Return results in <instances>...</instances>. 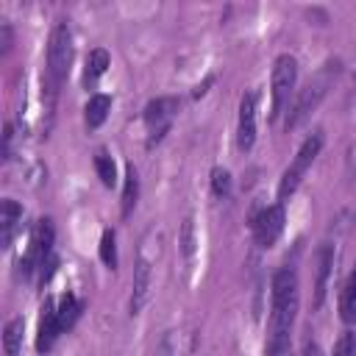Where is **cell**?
Listing matches in <instances>:
<instances>
[{
  "label": "cell",
  "instance_id": "1",
  "mask_svg": "<svg viewBox=\"0 0 356 356\" xmlns=\"http://www.w3.org/2000/svg\"><path fill=\"white\" fill-rule=\"evenodd\" d=\"M300 306V284L292 267H281L270 284V334H292Z\"/></svg>",
  "mask_w": 356,
  "mask_h": 356
},
{
  "label": "cell",
  "instance_id": "2",
  "mask_svg": "<svg viewBox=\"0 0 356 356\" xmlns=\"http://www.w3.org/2000/svg\"><path fill=\"white\" fill-rule=\"evenodd\" d=\"M70 64H72V33L67 22H56L47 39V86L53 95L67 81Z\"/></svg>",
  "mask_w": 356,
  "mask_h": 356
},
{
  "label": "cell",
  "instance_id": "3",
  "mask_svg": "<svg viewBox=\"0 0 356 356\" xmlns=\"http://www.w3.org/2000/svg\"><path fill=\"white\" fill-rule=\"evenodd\" d=\"M334 75H337V64H325V67L298 92V97H295V103H292V108H289V117H286V131L298 128V125L320 106V100L325 97V92H328Z\"/></svg>",
  "mask_w": 356,
  "mask_h": 356
},
{
  "label": "cell",
  "instance_id": "4",
  "mask_svg": "<svg viewBox=\"0 0 356 356\" xmlns=\"http://www.w3.org/2000/svg\"><path fill=\"white\" fill-rule=\"evenodd\" d=\"M320 147H323V134H320V131H314V134H309V136L303 139V145L298 147L295 159L289 161V167L284 170L281 181H278V203H284V200L300 186V181H303V175L309 172L312 161L317 159Z\"/></svg>",
  "mask_w": 356,
  "mask_h": 356
},
{
  "label": "cell",
  "instance_id": "5",
  "mask_svg": "<svg viewBox=\"0 0 356 356\" xmlns=\"http://www.w3.org/2000/svg\"><path fill=\"white\" fill-rule=\"evenodd\" d=\"M295 83H298V58L289 56V53H281L273 64V86H270L273 89V111H270L273 120L289 103V97L295 92Z\"/></svg>",
  "mask_w": 356,
  "mask_h": 356
},
{
  "label": "cell",
  "instance_id": "6",
  "mask_svg": "<svg viewBox=\"0 0 356 356\" xmlns=\"http://www.w3.org/2000/svg\"><path fill=\"white\" fill-rule=\"evenodd\" d=\"M178 97H156L145 106V128H147V145L161 142V136L170 131L175 114H178Z\"/></svg>",
  "mask_w": 356,
  "mask_h": 356
},
{
  "label": "cell",
  "instance_id": "7",
  "mask_svg": "<svg viewBox=\"0 0 356 356\" xmlns=\"http://www.w3.org/2000/svg\"><path fill=\"white\" fill-rule=\"evenodd\" d=\"M50 248H53V225H50V220H39L33 225V231H31V245H28L22 261H19V270H22L25 278L33 270H42V264L53 256Z\"/></svg>",
  "mask_w": 356,
  "mask_h": 356
},
{
  "label": "cell",
  "instance_id": "8",
  "mask_svg": "<svg viewBox=\"0 0 356 356\" xmlns=\"http://www.w3.org/2000/svg\"><path fill=\"white\" fill-rule=\"evenodd\" d=\"M284 231V203L267 206L253 217V236L261 248H273Z\"/></svg>",
  "mask_w": 356,
  "mask_h": 356
},
{
  "label": "cell",
  "instance_id": "9",
  "mask_svg": "<svg viewBox=\"0 0 356 356\" xmlns=\"http://www.w3.org/2000/svg\"><path fill=\"white\" fill-rule=\"evenodd\" d=\"M256 142V92L242 95L239 120H236V145L239 150H250Z\"/></svg>",
  "mask_w": 356,
  "mask_h": 356
},
{
  "label": "cell",
  "instance_id": "10",
  "mask_svg": "<svg viewBox=\"0 0 356 356\" xmlns=\"http://www.w3.org/2000/svg\"><path fill=\"white\" fill-rule=\"evenodd\" d=\"M58 334H64L61 328V320H58V312H56V300H44L42 306V317H39V331H36V350L44 353L53 348V342L58 339Z\"/></svg>",
  "mask_w": 356,
  "mask_h": 356
},
{
  "label": "cell",
  "instance_id": "11",
  "mask_svg": "<svg viewBox=\"0 0 356 356\" xmlns=\"http://www.w3.org/2000/svg\"><path fill=\"white\" fill-rule=\"evenodd\" d=\"M150 286H153V270H150V261L139 259L136 267H134V281H131V303H128L131 314H139V312H142V306H145L147 298H150Z\"/></svg>",
  "mask_w": 356,
  "mask_h": 356
},
{
  "label": "cell",
  "instance_id": "12",
  "mask_svg": "<svg viewBox=\"0 0 356 356\" xmlns=\"http://www.w3.org/2000/svg\"><path fill=\"white\" fill-rule=\"evenodd\" d=\"M331 267H334V245H320L317 250V278H314V309L323 306L325 300V292H328V275H331Z\"/></svg>",
  "mask_w": 356,
  "mask_h": 356
},
{
  "label": "cell",
  "instance_id": "13",
  "mask_svg": "<svg viewBox=\"0 0 356 356\" xmlns=\"http://www.w3.org/2000/svg\"><path fill=\"white\" fill-rule=\"evenodd\" d=\"M19 220H22V206H19L17 200L6 197V200L0 203V228H3V236H0V239H3V248L11 245V236H14Z\"/></svg>",
  "mask_w": 356,
  "mask_h": 356
},
{
  "label": "cell",
  "instance_id": "14",
  "mask_svg": "<svg viewBox=\"0 0 356 356\" xmlns=\"http://www.w3.org/2000/svg\"><path fill=\"white\" fill-rule=\"evenodd\" d=\"M108 111H111V97L108 95H92L83 106V120H86L89 128H97V125L106 122Z\"/></svg>",
  "mask_w": 356,
  "mask_h": 356
},
{
  "label": "cell",
  "instance_id": "15",
  "mask_svg": "<svg viewBox=\"0 0 356 356\" xmlns=\"http://www.w3.org/2000/svg\"><path fill=\"white\" fill-rule=\"evenodd\" d=\"M22 334H25V320L22 317H11L3 328V348L8 356H19L22 350Z\"/></svg>",
  "mask_w": 356,
  "mask_h": 356
},
{
  "label": "cell",
  "instance_id": "16",
  "mask_svg": "<svg viewBox=\"0 0 356 356\" xmlns=\"http://www.w3.org/2000/svg\"><path fill=\"white\" fill-rule=\"evenodd\" d=\"M56 312H58V320H61V328L67 331V328H72V323L81 317V312H83V300H78L72 292H67L58 303H56Z\"/></svg>",
  "mask_w": 356,
  "mask_h": 356
},
{
  "label": "cell",
  "instance_id": "17",
  "mask_svg": "<svg viewBox=\"0 0 356 356\" xmlns=\"http://www.w3.org/2000/svg\"><path fill=\"white\" fill-rule=\"evenodd\" d=\"M111 64V58H108V50H103V47H95L92 53H89V58H86V70H83V83H95L103 72H106V67Z\"/></svg>",
  "mask_w": 356,
  "mask_h": 356
},
{
  "label": "cell",
  "instance_id": "18",
  "mask_svg": "<svg viewBox=\"0 0 356 356\" xmlns=\"http://www.w3.org/2000/svg\"><path fill=\"white\" fill-rule=\"evenodd\" d=\"M95 170H97V178L103 181V186H114L117 184V164H114V159L108 156V150H103V147H97L95 150Z\"/></svg>",
  "mask_w": 356,
  "mask_h": 356
},
{
  "label": "cell",
  "instance_id": "19",
  "mask_svg": "<svg viewBox=\"0 0 356 356\" xmlns=\"http://www.w3.org/2000/svg\"><path fill=\"white\" fill-rule=\"evenodd\" d=\"M339 309H342L345 320L356 317V267L350 270V275L345 281V289H342V298H339Z\"/></svg>",
  "mask_w": 356,
  "mask_h": 356
},
{
  "label": "cell",
  "instance_id": "20",
  "mask_svg": "<svg viewBox=\"0 0 356 356\" xmlns=\"http://www.w3.org/2000/svg\"><path fill=\"white\" fill-rule=\"evenodd\" d=\"M136 195H139V181H136V170L128 167L125 172V189H122V217L131 214V209L136 206Z\"/></svg>",
  "mask_w": 356,
  "mask_h": 356
},
{
  "label": "cell",
  "instance_id": "21",
  "mask_svg": "<svg viewBox=\"0 0 356 356\" xmlns=\"http://www.w3.org/2000/svg\"><path fill=\"white\" fill-rule=\"evenodd\" d=\"M100 259L106 267H111V270L117 267V236L111 228L103 231V236H100Z\"/></svg>",
  "mask_w": 356,
  "mask_h": 356
},
{
  "label": "cell",
  "instance_id": "22",
  "mask_svg": "<svg viewBox=\"0 0 356 356\" xmlns=\"http://www.w3.org/2000/svg\"><path fill=\"white\" fill-rule=\"evenodd\" d=\"M292 334H270L267 337V356H292Z\"/></svg>",
  "mask_w": 356,
  "mask_h": 356
},
{
  "label": "cell",
  "instance_id": "23",
  "mask_svg": "<svg viewBox=\"0 0 356 356\" xmlns=\"http://www.w3.org/2000/svg\"><path fill=\"white\" fill-rule=\"evenodd\" d=\"M211 189H214V195H228L231 192V172L222 167H214L211 170Z\"/></svg>",
  "mask_w": 356,
  "mask_h": 356
},
{
  "label": "cell",
  "instance_id": "24",
  "mask_svg": "<svg viewBox=\"0 0 356 356\" xmlns=\"http://www.w3.org/2000/svg\"><path fill=\"white\" fill-rule=\"evenodd\" d=\"M334 356H356V334L345 331L334 345Z\"/></svg>",
  "mask_w": 356,
  "mask_h": 356
},
{
  "label": "cell",
  "instance_id": "25",
  "mask_svg": "<svg viewBox=\"0 0 356 356\" xmlns=\"http://www.w3.org/2000/svg\"><path fill=\"white\" fill-rule=\"evenodd\" d=\"M181 245H184V253H186V256H192V248H195V228H192V217H186V222H184Z\"/></svg>",
  "mask_w": 356,
  "mask_h": 356
},
{
  "label": "cell",
  "instance_id": "26",
  "mask_svg": "<svg viewBox=\"0 0 356 356\" xmlns=\"http://www.w3.org/2000/svg\"><path fill=\"white\" fill-rule=\"evenodd\" d=\"M303 356H325V353H323V348H320L317 342H306V348H303Z\"/></svg>",
  "mask_w": 356,
  "mask_h": 356
}]
</instances>
